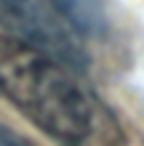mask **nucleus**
<instances>
[{"label": "nucleus", "instance_id": "nucleus-4", "mask_svg": "<svg viewBox=\"0 0 144 146\" xmlns=\"http://www.w3.org/2000/svg\"><path fill=\"white\" fill-rule=\"evenodd\" d=\"M0 146H32V143H27L21 135H16V133L8 130V127L0 125Z\"/></svg>", "mask_w": 144, "mask_h": 146}, {"label": "nucleus", "instance_id": "nucleus-1", "mask_svg": "<svg viewBox=\"0 0 144 146\" xmlns=\"http://www.w3.org/2000/svg\"><path fill=\"white\" fill-rule=\"evenodd\" d=\"M0 90L62 146H123L112 114L51 56L0 37Z\"/></svg>", "mask_w": 144, "mask_h": 146}, {"label": "nucleus", "instance_id": "nucleus-3", "mask_svg": "<svg viewBox=\"0 0 144 146\" xmlns=\"http://www.w3.org/2000/svg\"><path fill=\"white\" fill-rule=\"evenodd\" d=\"M59 13L72 24L75 32L83 35H104L107 29V11L101 0H51Z\"/></svg>", "mask_w": 144, "mask_h": 146}, {"label": "nucleus", "instance_id": "nucleus-2", "mask_svg": "<svg viewBox=\"0 0 144 146\" xmlns=\"http://www.w3.org/2000/svg\"><path fill=\"white\" fill-rule=\"evenodd\" d=\"M0 27L8 37L51 56L67 69H86V48L51 0H0Z\"/></svg>", "mask_w": 144, "mask_h": 146}]
</instances>
